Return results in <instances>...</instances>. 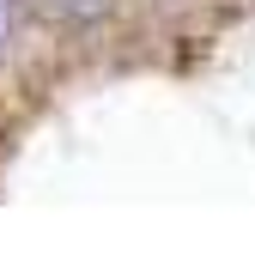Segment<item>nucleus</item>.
I'll use <instances>...</instances> for the list:
<instances>
[{"label":"nucleus","mask_w":255,"mask_h":261,"mask_svg":"<svg viewBox=\"0 0 255 261\" xmlns=\"http://www.w3.org/2000/svg\"><path fill=\"white\" fill-rule=\"evenodd\" d=\"M49 6H61V12H73V18H97L110 0H49Z\"/></svg>","instance_id":"obj_1"}]
</instances>
